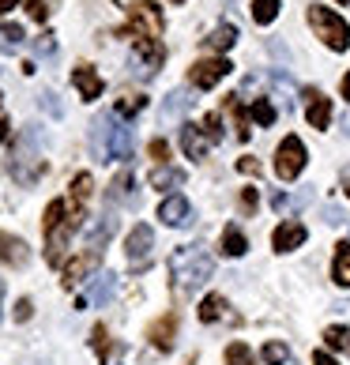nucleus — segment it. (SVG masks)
<instances>
[{
	"label": "nucleus",
	"mask_w": 350,
	"mask_h": 365,
	"mask_svg": "<svg viewBox=\"0 0 350 365\" xmlns=\"http://www.w3.org/2000/svg\"><path fill=\"white\" fill-rule=\"evenodd\" d=\"M170 275H173L177 294H196L215 275V260L200 245H185L170 256Z\"/></svg>",
	"instance_id": "nucleus-1"
},
{
	"label": "nucleus",
	"mask_w": 350,
	"mask_h": 365,
	"mask_svg": "<svg viewBox=\"0 0 350 365\" xmlns=\"http://www.w3.org/2000/svg\"><path fill=\"white\" fill-rule=\"evenodd\" d=\"M42 170H46V162L38 158V147H34V125H26V132L16 143V151H11V178L23 181V185H34L42 178Z\"/></svg>",
	"instance_id": "nucleus-2"
},
{
	"label": "nucleus",
	"mask_w": 350,
	"mask_h": 365,
	"mask_svg": "<svg viewBox=\"0 0 350 365\" xmlns=\"http://www.w3.org/2000/svg\"><path fill=\"white\" fill-rule=\"evenodd\" d=\"M309 23H313V31L320 34V42H324L328 49H335V53L350 49V26H346L339 16H335L331 8L313 4V8H309Z\"/></svg>",
	"instance_id": "nucleus-3"
},
{
	"label": "nucleus",
	"mask_w": 350,
	"mask_h": 365,
	"mask_svg": "<svg viewBox=\"0 0 350 365\" xmlns=\"http://www.w3.org/2000/svg\"><path fill=\"white\" fill-rule=\"evenodd\" d=\"M302 170H305V143L298 136H287L275 151V173L282 181H294Z\"/></svg>",
	"instance_id": "nucleus-4"
},
{
	"label": "nucleus",
	"mask_w": 350,
	"mask_h": 365,
	"mask_svg": "<svg viewBox=\"0 0 350 365\" xmlns=\"http://www.w3.org/2000/svg\"><path fill=\"white\" fill-rule=\"evenodd\" d=\"M105 120V143H102V155L113 158V162H128L132 158V128L120 125L117 117H102Z\"/></svg>",
	"instance_id": "nucleus-5"
},
{
	"label": "nucleus",
	"mask_w": 350,
	"mask_h": 365,
	"mask_svg": "<svg viewBox=\"0 0 350 365\" xmlns=\"http://www.w3.org/2000/svg\"><path fill=\"white\" fill-rule=\"evenodd\" d=\"M151 249H155V230L147 222H136L132 226V234L125 241V252H128V264L132 267H143L147 260H151Z\"/></svg>",
	"instance_id": "nucleus-6"
},
{
	"label": "nucleus",
	"mask_w": 350,
	"mask_h": 365,
	"mask_svg": "<svg viewBox=\"0 0 350 365\" xmlns=\"http://www.w3.org/2000/svg\"><path fill=\"white\" fill-rule=\"evenodd\" d=\"M132 34H136V42L140 38H158L163 34V11H158L155 4H136L132 8Z\"/></svg>",
	"instance_id": "nucleus-7"
},
{
	"label": "nucleus",
	"mask_w": 350,
	"mask_h": 365,
	"mask_svg": "<svg viewBox=\"0 0 350 365\" xmlns=\"http://www.w3.org/2000/svg\"><path fill=\"white\" fill-rule=\"evenodd\" d=\"M230 76V61H196L192 64V83L200 87V91H211L215 83H222V79Z\"/></svg>",
	"instance_id": "nucleus-8"
},
{
	"label": "nucleus",
	"mask_w": 350,
	"mask_h": 365,
	"mask_svg": "<svg viewBox=\"0 0 350 365\" xmlns=\"http://www.w3.org/2000/svg\"><path fill=\"white\" fill-rule=\"evenodd\" d=\"M113 287H117V282H113V272H102V275H94L91 290H87V294H79L76 309H87L91 302H94V305H105V302L113 297Z\"/></svg>",
	"instance_id": "nucleus-9"
},
{
	"label": "nucleus",
	"mask_w": 350,
	"mask_h": 365,
	"mask_svg": "<svg viewBox=\"0 0 350 365\" xmlns=\"http://www.w3.org/2000/svg\"><path fill=\"white\" fill-rule=\"evenodd\" d=\"M72 83L79 91V98L83 102H94V98H102V76L91 68V64H79V68L72 72Z\"/></svg>",
	"instance_id": "nucleus-10"
},
{
	"label": "nucleus",
	"mask_w": 350,
	"mask_h": 365,
	"mask_svg": "<svg viewBox=\"0 0 350 365\" xmlns=\"http://www.w3.org/2000/svg\"><path fill=\"white\" fill-rule=\"evenodd\" d=\"M158 219H163L166 226H188V219H192V207H188V200L185 196H166L163 200V207H158Z\"/></svg>",
	"instance_id": "nucleus-11"
},
{
	"label": "nucleus",
	"mask_w": 350,
	"mask_h": 365,
	"mask_svg": "<svg viewBox=\"0 0 350 365\" xmlns=\"http://www.w3.org/2000/svg\"><path fill=\"white\" fill-rule=\"evenodd\" d=\"M113 230H117V219H113V211H105L98 222H94L91 230H87V252H94V256H102V249H105V241L113 237Z\"/></svg>",
	"instance_id": "nucleus-12"
},
{
	"label": "nucleus",
	"mask_w": 350,
	"mask_h": 365,
	"mask_svg": "<svg viewBox=\"0 0 350 365\" xmlns=\"http://www.w3.org/2000/svg\"><path fill=\"white\" fill-rule=\"evenodd\" d=\"M305 226L302 222H282L279 230H275V237H272V245H275V252H290V249H298V245H305Z\"/></svg>",
	"instance_id": "nucleus-13"
},
{
	"label": "nucleus",
	"mask_w": 350,
	"mask_h": 365,
	"mask_svg": "<svg viewBox=\"0 0 350 365\" xmlns=\"http://www.w3.org/2000/svg\"><path fill=\"white\" fill-rule=\"evenodd\" d=\"M26 260H31V252H26V241H23V237H11V234H0V264L23 267Z\"/></svg>",
	"instance_id": "nucleus-14"
},
{
	"label": "nucleus",
	"mask_w": 350,
	"mask_h": 365,
	"mask_svg": "<svg viewBox=\"0 0 350 365\" xmlns=\"http://www.w3.org/2000/svg\"><path fill=\"white\" fill-rule=\"evenodd\" d=\"M94 267H98V256H94V252L76 256L72 264H64V287H68V290H72V287H79V279H83V275H91Z\"/></svg>",
	"instance_id": "nucleus-15"
},
{
	"label": "nucleus",
	"mask_w": 350,
	"mask_h": 365,
	"mask_svg": "<svg viewBox=\"0 0 350 365\" xmlns=\"http://www.w3.org/2000/svg\"><path fill=\"white\" fill-rule=\"evenodd\" d=\"M181 147H185V155L196 158V162L207 158V136L196 125H181Z\"/></svg>",
	"instance_id": "nucleus-16"
},
{
	"label": "nucleus",
	"mask_w": 350,
	"mask_h": 365,
	"mask_svg": "<svg viewBox=\"0 0 350 365\" xmlns=\"http://www.w3.org/2000/svg\"><path fill=\"white\" fill-rule=\"evenodd\" d=\"M234 42H237V26H234V23H222L219 31H211V34L204 38V46H207L211 53H226V49H234Z\"/></svg>",
	"instance_id": "nucleus-17"
},
{
	"label": "nucleus",
	"mask_w": 350,
	"mask_h": 365,
	"mask_svg": "<svg viewBox=\"0 0 350 365\" xmlns=\"http://www.w3.org/2000/svg\"><path fill=\"white\" fill-rule=\"evenodd\" d=\"M173 331H177V320L163 317L158 324H151V343H155L158 350H170V346H173Z\"/></svg>",
	"instance_id": "nucleus-18"
},
{
	"label": "nucleus",
	"mask_w": 350,
	"mask_h": 365,
	"mask_svg": "<svg viewBox=\"0 0 350 365\" xmlns=\"http://www.w3.org/2000/svg\"><path fill=\"white\" fill-rule=\"evenodd\" d=\"M331 279L339 282V287H350V241H343L339 249H335V264H331Z\"/></svg>",
	"instance_id": "nucleus-19"
},
{
	"label": "nucleus",
	"mask_w": 350,
	"mask_h": 365,
	"mask_svg": "<svg viewBox=\"0 0 350 365\" xmlns=\"http://www.w3.org/2000/svg\"><path fill=\"white\" fill-rule=\"evenodd\" d=\"M305 117H309V125H313L316 132H320V128H328V120H331V102L324 98V94H320L316 102H309Z\"/></svg>",
	"instance_id": "nucleus-20"
},
{
	"label": "nucleus",
	"mask_w": 350,
	"mask_h": 365,
	"mask_svg": "<svg viewBox=\"0 0 350 365\" xmlns=\"http://www.w3.org/2000/svg\"><path fill=\"white\" fill-rule=\"evenodd\" d=\"M245 249H249L245 234H241L237 226H226V234H222V256H245Z\"/></svg>",
	"instance_id": "nucleus-21"
},
{
	"label": "nucleus",
	"mask_w": 350,
	"mask_h": 365,
	"mask_svg": "<svg viewBox=\"0 0 350 365\" xmlns=\"http://www.w3.org/2000/svg\"><path fill=\"white\" fill-rule=\"evenodd\" d=\"M324 343H328V350L350 354V328H343V324H331V328H324Z\"/></svg>",
	"instance_id": "nucleus-22"
},
{
	"label": "nucleus",
	"mask_w": 350,
	"mask_h": 365,
	"mask_svg": "<svg viewBox=\"0 0 350 365\" xmlns=\"http://www.w3.org/2000/svg\"><path fill=\"white\" fill-rule=\"evenodd\" d=\"M173 185H185V173L177 166H158L151 173V188H173Z\"/></svg>",
	"instance_id": "nucleus-23"
},
{
	"label": "nucleus",
	"mask_w": 350,
	"mask_h": 365,
	"mask_svg": "<svg viewBox=\"0 0 350 365\" xmlns=\"http://www.w3.org/2000/svg\"><path fill=\"white\" fill-rule=\"evenodd\" d=\"M19 46H23V26L4 23V26H0V49H4V53H16Z\"/></svg>",
	"instance_id": "nucleus-24"
},
{
	"label": "nucleus",
	"mask_w": 350,
	"mask_h": 365,
	"mask_svg": "<svg viewBox=\"0 0 350 365\" xmlns=\"http://www.w3.org/2000/svg\"><path fill=\"white\" fill-rule=\"evenodd\" d=\"M275 16H279V0H252V19L260 26L275 23Z\"/></svg>",
	"instance_id": "nucleus-25"
},
{
	"label": "nucleus",
	"mask_w": 350,
	"mask_h": 365,
	"mask_svg": "<svg viewBox=\"0 0 350 365\" xmlns=\"http://www.w3.org/2000/svg\"><path fill=\"white\" fill-rule=\"evenodd\" d=\"M219 317H222V297H219V294H207L204 302H200V320H204V324H215Z\"/></svg>",
	"instance_id": "nucleus-26"
},
{
	"label": "nucleus",
	"mask_w": 350,
	"mask_h": 365,
	"mask_svg": "<svg viewBox=\"0 0 350 365\" xmlns=\"http://www.w3.org/2000/svg\"><path fill=\"white\" fill-rule=\"evenodd\" d=\"M188 106H192V98H188V91H173L170 98H166V106H163V113L166 117H177V113H185Z\"/></svg>",
	"instance_id": "nucleus-27"
},
{
	"label": "nucleus",
	"mask_w": 350,
	"mask_h": 365,
	"mask_svg": "<svg viewBox=\"0 0 350 365\" xmlns=\"http://www.w3.org/2000/svg\"><path fill=\"white\" fill-rule=\"evenodd\" d=\"M264 361L267 365H282V361H290V346L287 343H279V339H272L264 346Z\"/></svg>",
	"instance_id": "nucleus-28"
},
{
	"label": "nucleus",
	"mask_w": 350,
	"mask_h": 365,
	"mask_svg": "<svg viewBox=\"0 0 350 365\" xmlns=\"http://www.w3.org/2000/svg\"><path fill=\"white\" fill-rule=\"evenodd\" d=\"M272 204H275V211H279V215H287V211L294 215V211H302V207L309 204V196H305V192H302V196H275Z\"/></svg>",
	"instance_id": "nucleus-29"
},
{
	"label": "nucleus",
	"mask_w": 350,
	"mask_h": 365,
	"mask_svg": "<svg viewBox=\"0 0 350 365\" xmlns=\"http://www.w3.org/2000/svg\"><path fill=\"white\" fill-rule=\"evenodd\" d=\"M226 365H257V361H252V350L245 343H230V350H226Z\"/></svg>",
	"instance_id": "nucleus-30"
},
{
	"label": "nucleus",
	"mask_w": 350,
	"mask_h": 365,
	"mask_svg": "<svg viewBox=\"0 0 350 365\" xmlns=\"http://www.w3.org/2000/svg\"><path fill=\"white\" fill-rule=\"evenodd\" d=\"M252 117H257V125H275V106L272 102H267V98H257V102H252Z\"/></svg>",
	"instance_id": "nucleus-31"
},
{
	"label": "nucleus",
	"mask_w": 350,
	"mask_h": 365,
	"mask_svg": "<svg viewBox=\"0 0 350 365\" xmlns=\"http://www.w3.org/2000/svg\"><path fill=\"white\" fill-rule=\"evenodd\" d=\"M91 185H94V181H91V173H79V178L72 181V196H76V204H79V207H83L87 200H91Z\"/></svg>",
	"instance_id": "nucleus-32"
},
{
	"label": "nucleus",
	"mask_w": 350,
	"mask_h": 365,
	"mask_svg": "<svg viewBox=\"0 0 350 365\" xmlns=\"http://www.w3.org/2000/svg\"><path fill=\"white\" fill-rule=\"evenodd\" d=\"M143 106H147V98H136V94H128V98H120V102H117V117H136Z\"/></svg>",
	"instance_id": "nucleus-33"
},
{
	"label": "nucleus",
	"mask_w": 350,
	"mask_h": 365,
	"mask_svg": "<svg viewBox=\"0 0 350 365\" xmlns=\"http://www.w3.org/2000/svg\"><path fill=\"white\" fill-rule=\"evenodd\" d=\"M204 136H207V143H219L222 140V117L219 113H207L204 117Z\"/></svg>",
	"instance_id": "nucleus-34"
},
{
	"label": "nucleus",
	"mask_w": 350,
	"mask_h": 365,
	"mask_svg": "<svg viewBox=\"0 0 350 365\" xmlns=\"http://www.w3.org/2000/svg\"><path fill=\"white\" fill-rule=\"evenodd\" d=\"M128 188H132V173L120 170L117 181H113V188H110V200H128Z\"/></svg>",
	"instance_id": "nucleus-35"
},
{
	"label": "nucleus",
	"mask_w": 350,
	"mask_h": 365,
	"mask_svg": "<svg viewBox=\"0 0 350 365\" xmlns=\"http://www.w3.org/2000/svg\"><path fill=\"white\" fill-rule=\"evenodd\" d=\"M230 110H234V120H237V140H249L252 136V128H249V117H245V110L230 98Z\"/></svg>",
	"instance_id": "nucleus-36"
},
{
	"label": "nucleus",
	"mask_w": 350,
	"mask_h": 365,
	"mask_svg": "<svg viewBox=\"0 0 350 365\" xmlns=\"http://www.w3.org/2000/svg\"><path fill=\"white\" fill-rule=\"evenodd\" d=\"M34 53H38V57H53V53H57L53 34H42V38H38V42H34Z\"/></svg>",
	"instance_id": "nucleus-37"
},
{
	"label": "nucleus",
	"mask_w": 350,
	"mask_h": 365,
	"mask_svg": "<svg viewBox=\"0 0 350 365\" xmlns=\"http://www.w3.org/2000/svg\"><path fill=\"white\" fill-rule=\"evenodd\" d=\"M151 158L166 166V162H170V143L166 140H151Z\"/></svg>",
	"instance_id": "nucleus-38"
},
{
	"label": "nucleus",
	"mask_w": 350,
	"mask_h": 365,
	"mask_svg": "<svg viewBox=\"0 0 350 365\" xmlns=\"http://www.w3.org/2000/svg\"><path fill=\"white\" fill-rule=\"evenodd\" d=\"M241 211L245 215L257 211V188H241Z\"/></svg>",
	"instance_id": "nucleus-39"
},
{
	"label": "nucleus",
	"mask_w": 350,
	"mask_h": 365,
	"mask_svg": "<svg viewBox=\"0 0 350 365\" xmlns=\"http://www.w3.org/2000/svg\"><path fill=\"white\" fill-rule=\"evenodd\" d=\"M94 350H98L102 358L110 354V339H105V328H102V324H98V328H94Z\"/></svg>",
	"instance_id": "nucleus-40"
},
{
	"label": "nucleus",
	"mask_w": 350,
	"mask_h": 365,
	"mask_svg": "<svg viewBox=\"0 0 350 365\" xmlns=\"http://www.w3.org/2000/svg\"><path fill=\"white\" fill-rule=\"evenodd\" d=\"M31 309H34V305H31V297H23V302L16 305V320H31Z\"/></svg>",
	"instance_id": "nucleus-41"
},
{
	"label": "nucleus",
	"mask_w": 350,
	"mask_h": 365,
	"mask_svg": "<svg viewBox=\"0 0 350 365\" xmlns=\"http://www.w3.org/2000/svg\"><path fill=\"white\" fill-rule=\"evenodd\" d=\"M46 11H49V8H46V0H31V16H34L38 23L46 19Z\"/></svg>",
	"instance_id": "nucleus-42"
},
{
	"label": "nucleus",
	"mask_w": 350,
	"mask_h": 365,
	"mask_svg": "<svg viewBox=\"0 0 350 365\" xmlns=\"http://www.w3.org/2000/svg\"><path fill=\"white\" fill-rule=\"evenodd\" d=\"M237 170H241V173H260V166H257L252 158H241V162H237Z\"/></svg>",
	"instance_id": "nucleus-43"
},
{
	"label": "nucleus",
	"mask_w": 350,
	"mask_h": 365,
	"mask_svg": "<svg viewBox=\"0 0 350 365\" xmlns=\"http://www.w3.org/2000/svg\"><path fill=\"white\" fill-rule=\"evenodd\" d=\"M313 365H339V361H335L331 354H324V350H316V354H313Z\"/></svg>",
	"instance_id": "nucleus-44"
},
{
	"label": "nucleus",
	"mask_w": 350,
	"mask_h": 365,
	"mask_svg": "<svg viewBox=\"0 0 350 365\" xmlns=\"http://www.w3.org/2000/svg\"><path fill=\"white\" fill-rule=\"evenodd\" d=\"M8 132H11V125H8V120H4V117H0V143H4V140H8Z\"/></svg>",
	"instance_id": "nucleus-45"
},
{
	"label": "nucleus",
	"mask_w": 350,
	"mask_h": 365,
	"mask_svg": "<svg viewBox=\"0 0 350 365\" xmlns=\"http://www.w3.org/2000/svg\"><path fill=\"white\" fill-rule=\"evenodd\" d=\"M16 4H19V0H0V11H11Z\"/></svg>",
	"instance_id": "nucleus-46"
},
{
	"label": "nucleus",
	"mask_w": 350,
	"mask_h": 365,
	"mask_svg": "<svg viewBox=\"0 0 350 365\" xmlns=\"http://www.w3.org/2000/svg\"><path fill=\"white\" fill-rule=\"evenodd\" d=\"M343 94H346V102H350V72L343 76Z\"/></svg>",
	"instance_id": "nucleus-47"
},
{
	"label": "nucleus",
	"mask_w": 350,
	"mask_h": 365,
	"mask_svg": "<svg viewBox=\"0 0 350 365\" xmlns=\"http://www.w3.org/2000/svg\"><path fill=\"white\" fill-rule=\"evenodd\" d=\"M0 297H4V279H0Z\"/></svg>",
	"instance_id": "nucleus-48"
},
{
	"label": "nucleus",
	"mask_w": 350,
	"mask_h": 365,
	"mask_svg": "<svg viewBox=\"0 0 350 365\" xmlns=\"http://www.w3.org/2000/svg\"><path fill=\"white\" fill-rule=\"evenodd\" d=\"M346 136H350V117H346Z\"/></svg>",
	"instance_id": "nucleus-49"
},
{
	"label": "nucleus",
	"mask_w": 350,
	"mask_h": 365,
	"mask_svg": "<svg viewBox=\"0 0 350 365\" xmlns=\"http://www.w3.org/2000/svg\"><path fill=\"white\" fill-rule=\"evenodd\" d=\"M170 4H181V0H170Z\"/></svg>",
	"instance_id": "nucleus-50"
},
{
	"label": "nucleus",
	"mask_w": 350,
	"mask_h": 365,
	"mask_svg": "<svg viewBox=\"0 0 350 365\" xmlns=\"http://www.w3.org/2000/svg\"><path fill=\"white\" fill-rule=\"evenodd\" d=\"M343 4H346V0H343Z\"/></svg>",
	"instance_id": "nucleus-51"
}]
</instances>
